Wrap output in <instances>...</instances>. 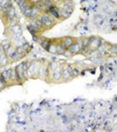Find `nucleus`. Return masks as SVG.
Listing matches in <instances>:
<instances>
[{
    "instance_id": "nucleus-1",
    "label": "nucleus",
    "mask_w": 117,
    "mask_h": 132,
    "mask_svg": "<svg viewBox=\"0 0 117 132\" xmlns=\"http://www.w3.org/2000/svg\"><path fill=\"white\" fill-rule=\"evenodd\" d=\"M69 50L71 51V53H79L82 52V50H83V41L82 40H79V41H77V42H74L70 48H69Z\"/></svg>"
},
{
    "instance_id": "nucleus-2",
    "label": "nucleus",
    "mask_w": 117,
    "mask_h": 132,
    "mask_svg": "<svg viewBox=\"0 0 117 132\" xmlns=\"http://www.w3.org/2000/svg\"><path fill=\"white\" fill-rule=\"evenodd\" d=\"M101 43H102L101 39H99V38H95V37H92V38H90V43H89L88 48H89L91 51H93V50H97Z\"/></svg>"
},
{
    "instance_id": "nucleus-3",
    "label": "nucleus",
    "mask_w": 117,
    "mask_h": 132,
    "mask_svg": "<svg viewBox=\"0 0 117 132\" xmlns=\"http://www.w3.org/2000/svg\"><path fill=\"white\" fill-rule=\"evenodd\" d=\"M49 14L53 15L56 19H57V18H60V17L62 16V13H61V11H58V8L55 7L54 5L49 8Z\"/></svg>"
},
{
    "instance_id": "nucleus-4",
    "label": "nucleus",
    "mask_w": 117,
    "mask_h": 132,
    "mask_svg": "<svg viewBox=\"0 0 117 132\" xmlns=\"http://www.w3.org/2000/svg\"><path fill=\"white\" fill-rule=\"evenodd\" d=\"M61 43H62V46L65 49H69L74 43V38H72V37H65V38H63Z\"/></svg>"
},
{
    "instance_id": "nucleus-5",
    "label": "nucleus",
    "mask_w": 117,
    "mask_h": 132,
    "mask_svg": "<svg viewBox=\"0 0 117 132\" xmlns=\"http://www.w3.org/2000/svg\"><path fill=\"white\" fill-rule=\"evenodd\" d=\"M17 2V4H18V6H19V8H20V10L22 11V13L28 8V3H27V1L26 0H17L16 1Z\"/></svg>"
},
{
    "instance_id": "nucleus-6",
    "label": "nucleus",
    "mask_w": 117,
    "mask_h": 132,
    "mask_svg": "<svg viewBox=\"0 0 117 132\" xmlns=\"http://www.w3.org/2000/svg\"><path fill=\"white\" fill-rule=\"evenodd\" d=\"M33 7H35V8L38 9L39 11H42V10L46 8V6H45V1H43V0H38V1H36V2L34 3Z\"/></svg>"
},
{
    "instance_id": "nucleus-7",
    "label": "nucleus",
    "mask_w": 117,
    "mask_h": 132,
    "mask_svg": "<svg viewBox=\"0 0 117 132\" xmlns=\"http://www.w3.org/2000/svg\"><path fill=\"white\" fill-rule=\"evenodd\" d=\"M62 73H63V71L60 69V68H57L56 70H55V72H54V79L55 80H58L62 78Z\"/></svg>"
},
{
    "instance_id": "nucleus-8",
    "label": "nucleus",
    "mask_w": 117,
    "mask_h": 132,
    "mask_svg": "<svg viewBox=\"0 0 117 132\" xmlns=\"http://www.w3.org/2000/svg\"><path fill=\"white\" fill-rule=\"evenodd\" d=\"M28 48H29V46L28 45H23L22 47H19L16 51L18 52L19 53H21V54H23V53H25L27 51H28Z\"/></svg>"
},
{
    "instance_id": "nucleus-9",
    "label": "nucleus",
    "mask_w": 117,
    "mask_h": 132,
    "mask_svg": "<svg viewBox=\"0 0 117 132\" xmlns=\"http://www.w3.org/2000/svg\"><path fill=\"white\" fill-rule=\"evenodd\" d=\"M68 70L71 74V77H77L79 75V71L75 68H72V67H68Z\"/></svg>"
},
{
    "instance_id": "nucleus-10",
    "label": "nucleus",
    "mask_w": 117,
    "mask_h": 132,
    "mask_svg": "<svg viewBox=\"0 0 117 132\" xmlns=\"http://www.w3.org/2000/svg\"><path fill=\"white\" fill-rule=\"evenodd\" d=\"M21 55H22L21 53H19L18 52H17V51H15V52L13 53V54H12V55L10 56V60H11L12 62H15V61L19 60V58L21 57Z\"/></svg>"
},
{
    "instance_id": "nucleus-11",
    "label": "nucleus",
    "mask_w": 117,
    "mask_h": 132,
    "mask_svg": "<svg viewBox=\"0 0 117 132\" xmlns=\"http://www.w3.org/2000/svg\"><path fill=\"white\" fill-rule=\"evenodd\" d=\"M14 17H15V10L13 7H11V9L9 10V12L7 14V18H8V20H12Z\"/></svg>"
},
{
    "instance_id": "nucleus-12",
    "label": "nucleus",
    "mask_w": 117,
    "mask_h": 132,
    "mask_svg": "<svg viewBox=\"0 0 117 132\" xmlns=\"http://www.w3.org/2000/svg\"><path fill=\"white\" fill-rule=\"evenodd\" d=\"M40 43H41V47H42L43 49L48 50V49H49V47L51 46V43H52V42H51V40H49V39H45V40H42Z\"/></svg>"
},
{
    "instance_id": "nucleus-13",
    "label": "nucleus",
    "mask_w": 117,
    "mask_h": 132,
    "mask_svg": "<svg viewBox=\"0 0 117 132\" xmlns=\"http://www.w3.org/2000/svg\"><path fill=\"white\" fill-rule=\"evenodd\" d=\"M71 77V74H70V72H69V70H68V68L67 69H65L64 71H63V73H62V78H64V79H69Z\"/></svg>"
},
{
    "instance_id": "nucleus-14",
    "label": "nucleus",
    "mask_w": 117,
    "mask_h": 132,
    "mask_svg": "<svg viewBox=\"0 0 117 132\" xmlns=\"http://www.w3.org/2000/svg\"><path fill=\"white\" fill-rule=\"evenodd\" d=\"M66 50H67V49H65V48L62 46V43H60V45L57 46V53H58V54H63Z\"/></svg>"
},
{
    "instance_id": "nucleus-15",
    "label": "nucleus",
    "mask_w": 117,
    "mask_h": 132,
    "mask_svg": "<svg viewBox=\"0 0 117 132\" xmlns=\"http://www.w3.org/2000/svg\"><path fill=\"white\" fill-rule=\"evenodd\" d=\"M15 51H16L15 49H13L12 47H9V48L7 49V51L5 52V53H6V55H7V56H9V57H10V56L13 54V53H14Z\"/></svg>"
},
{
    "instance_id": "nucleus-16",
    "label": "nucleus",
    "mask_w": 117,
    "mask_h": 132,
    "mask_svg": "<svg viewBox=\"0 0 117 132\" xmlns=\"http://www.w3.org/2000/svg\"><path fill=\"white\" fill-rule=\"evenodd\" d=\"M47 51H49L50 53H57V46L51 43V46L49 47V49H48Z\"/></svg>"
},
{
    "instance_id": "nucleus-17",
    "label": "nucleus",
    "mask_w": 117,
    "mask_h": 132,
    "mask_svg": "<svg viewBox=\"0 0 117 132\" xmlns=\"http://www.w3.org/2000/svg\"><path fill=\"white\" fill-rule=\"evenodd\" d=\"M43 1H45L46 8H50L51 6H53V1L52 0H43Z\"/></svg>"
},
{
    "instance_id": "nucleus-18",
    "label": "nucleus",
    "mask_w": 117,
    "mask_h": 132,
    "mask_svg": "<svg viewBox=\"0 0 117 132\" xmlns=\"http://www.w3.org/2000/svg\"><path fill=\"white\" fill-rule=\"evenodd\" d=\"M63 54H64V55H66V56H68V57H70V56H72V54H73V53H71V51H70L69 49H67V50L64 52Z\"/></svg>"
},
{
    "instance_id": "nucleus-19",
    "label": "nucleus",
    "mask_w": 117,
    "mask_h": 132,
    "mask_svg": "<svg viewBox=\"0 0 117 132\" xmlns=\"http://www.w3.org/2000/svg\"><path fill=\"white\" fill-rule=\"evenodd\" d=\"M110 51H111V53L117 54V46H113V47L110 49Z\"/></svg>"
},
{
    "instance_id": "nucleus-20",
    "label": "nucleus",
    "mask_w": 117,
    "mask_h": 132,
    "mask_svg": "<svg viewBox=\"0 0 117 132\" xmlns=\"http://www.w3.org/2000/svg\"><path fill=\"white\" fill-rule=\"evenodd\" d=\"M5 86H6V83H5V82H3V81H0V90L4 89V88H5Z\"/></svg>"
},
{
    "instance_id": "nucleus-21",
    "label": "nucleus",
    "mask_w": 117,
    "mask_h": 132,
    "mask_svg": "<svg viewBox=\"0 0 117 132\" xmlns=\"http://www.w3.org/2000/svg\"><path fill=\"white\" fill-rule=\"evenodd\" d=\"M0 11H3V5L0 4Z\"/></svg>"
},
{
    "instance_id": "nucleus-22",
    "label": "nucleus",
    "mask_w": 117,
    "mask_h": 132,
    "mask_svg": "<svg viewBox=\"0 0 117 132\" xmlns=\"http://www.w3.org/2000/svg\"><path fill=\"white\" fill-rule=\"evenodd\" d=\"M16 1H17V0H16Z\"/></svg>"
}]
</instances>
